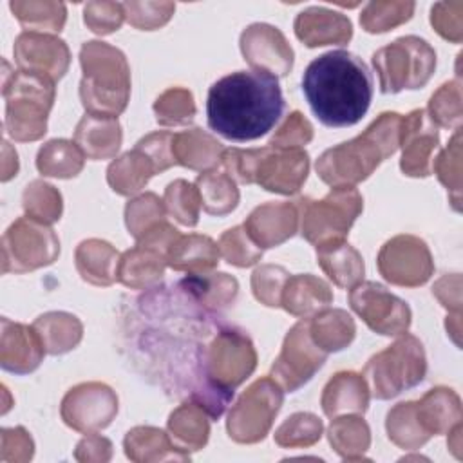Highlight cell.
I'll list each match as a JSON object with an SVG mask.
<instances>
[{"mask_svg":"<svg viewBox=\"0 0 463 463\" xmlns=\"http://www.w3.org/2000/svg\"><path fill=\"white\" fill-rule=\"evenodd\" d=\"M134 304L145 329L134 331L139 360L166 389L199 403L212 420L221 418L233 392L213 383L208 373L210 344L224 324L217 311L195 302L179 284L150 288Z\"/></svg>","mask_w":463,"mask_h":463,"instance_id":"obj_1","label":"cell"},{"mask_svg":"<svg viewBox=\"0 0 463 463\" xmlns=\"http://www.w3.org/2000/svg\"><path fill=\"white\" fill-rule=\"evenodd\" d=\"M286 101L279 78L262 71H235L219 78L206 98L208 127L244 143L266 136L282 118Z\"/></svg>","mask_w":463,"mask_h":463,"instance_id":"obj_2","label":"cell"},{"mask_svg":"<svg viewBox=\"0 0 463 463\" xmlns=\"http://www.w3.org/2000/svg\"><path fill=\"white\" fill-rule=\"evenodd\" d=\"M302 92L322 125L345 128L356 125L369 110L373 76L356 54L329 51L306 67Z\"/></svg>","mask_w":463,"mask_h":463,"instance_id":"obj_3","label":"cell"},{"mask_svg":"<svg viewBox=\"0 0 463 463\" xmlns=\"http://www.w3.org/2000/svg\"><path fill=\"white\" fill-rule=\"evenodd\" d=\"M402 114L382 112L360 136L331 146L317 159V174L329 186H354L400 148Z\"/></svg>","mask_w":463,"mask_h":463,"instance_id":"obj_4","label":"cell"},{"mask_svg":"<svg viewBox=\"0 0 463 463\" xmlns=\"http://www.w3.org/2000/svg\"><path fill=\"white\" fill-rule=\"evenodd\" d=\"M83 78L80 99L87 114L118 118L130 98V67L127 56L105 42H85L80 49Z\"/></svg>","mask_w":463,"mask_h":463,"instance_id":"obj_5","label":"cell"},{"mask_svg":"<svg viewBox=\"0 0 463 463\" xmlns=\"http://www.w3.org/2000/svg\"><path fill=\"white\" fill-rule=\"evenodd\" d=\"M221 163L232 179L282 195L297 194L309 174V156L302 148H224Z\"/></svg>","mask_w":463,"mask_h":463,"instance_id":"obj_6","label":"cell"},{"mask_svg":"<svg viewBox=\"0 0 463 463\" xmlns=\"http://www.w3.org/2000/svg\"><path fill=\"white\" fill-rule=\"evenodd\" d=\"M4 69L2 96L5 99L4 128L7 136L20 143L43 137L56 96V81L20 69L9 72L7 61H4Z\"/></svg>","mask_w":463,"mask_h":463,"instance_id":"obj_7","label":"cell"},{"mask_svg":"<svg viewBox=\"0 0 463 463\" xmlns=\"http://www.w3.org/2000/svg\"><path fill=\"white\" fill-rule=\"evenodd\" d=\"M425 374L427 356L423 344L409 333L398 335L394 344L371 356L362 373L371 396L376 400H391L416 387Z\"/></svg>","mask_w":463,"mask_h":463,"instance_id":"obj_8","label":"cell"},{"mask_svg":"<svg viewBox=\"0 0 463 463\" xmlns=\"http://www.w3.org/2000/svg\"><path fill=\"white\" fill-rule=\"evenodd\" d=\"M295 204L298 210V230L315 248L345 241V235L364 210L362 194L354 186H333L320 201L300 197Z\"/></svg>","mask_w":463,"mask_h":463,"instance_id":"obj_9","label":"cell"},{"mask_svg":"<svg viewBox=\"0 0 463 463\" xmlns=\"http://www.w3.org/2000/svg\"><path fill=\"white\" fill-rule=\"evenodd\" d=\"M373 67L378 72L383 94L421 89L434 74L436 52L427 40L409 34L380 47L373 54Z\"/></svg>","mask_w":463,"mask_h":463,"instance_id":"obj_10","label":"cell"},{"mask_svg":"<svg viewBox=\"0 0 463 463\" xmlns=\"http://www.w3.org/2000/svg\"><path fill=\"white\" fill-rule=\"evenodd\" d=\"M282 402V387L271 376L259 378L239 396L235 405H232L226 420L228 436L244 445L262 441L269 432Z\"/></svg>","mask_w":463,"mask_h":463,"instance_id":"obj_11","label":"cell"},{"mask_svg":"<svg viewBox=\"0 0 463 463\" xmlns=\"http://www.w3.org/2000/svg\"><path fill=\"white\" fill-rule=\"evenodd\" d=\"M60 239L49 224L18 217L2 237V273H27L52 264Z\"/></svg>","mask_w":463,"mask_h":463,"instance_id":"obj_12","label":"cell"},{"mask_svg":"<svg viewBox=\"0 0 463 463\" xmlns=\"http://www.w3.org/2000/svg\"><path fill=\"white\" fill-rule=\"evenodd\" d=\"M257 367L251 338L239 327L222 324L210 344L208 373L217 387L233 392Z\"/></svg>","mask_w":463,"mask_h":463,"instance_id":"obj_13","label":"cell"},{"mask_svg":"<svg viewBox=\"0 0 463 463\" xmlns=\"http://www.w3.org/2000/svg\"><path fill=\"white\" fill-rule=\"evenodd\" d=\"M347 298L351 309L367 324L371 331L383 336H398L407 333L412 318L411 307L383 284L374 280H360L349 288Z\"/></svg>","mask_w":463,"mask_h":463,"instance_id":"obj_14","label":"cell"},{"mask_svg":"<svg viewBox=\"0 0 463 463\" xmlns=\"http://www.w3.org/2000/svg\"><path fill=\"white\" fill-rule=\"evenodd\" d=\"M327 353L309 335V320L302 318L286 335L282 349L271 365V378L284 392H295L324 365Z\"/></svg>","mask_w":463,"mask_h":463,"instance_id":"obj_15","label":"cell"},{"mask_svg":"<svg viewBox=\"0 0 463 463\" xmlns=\"http://www.w3.org/2000/svg\"><path fill=\"white\" fill-rule=\"evenodd\" d=\"M376 264L387 282L402 288H418L434 273V260L427 242L409 233L389 239L380 248Z\"/></svg>","mask_w":463,"mask_h":463,"instance_id":"obj_16","label":"cell"},{"mask_svg":"<svg viewBox=\"0 0 463 463\" xmlns=\"http://www.w3.org/2000/svg\"><path fill=\"white\" fill-rule=\"evenodd\" d=\"M61 420L72 430L89 434L112 423L118 414L116 392L101 382H85L67 391L60 407Z\"/></svg>","mask_w":463,"mask_h":463,"instance_id":"obj_17","label":"cell"},{"mask_svg":"<svg viewBox=\"0 0 463 463\" xmlns=\"http://www.w3.org/2000/svg\"><path fill=\"white\" fill-rule=\"evenodd\" d=\"M241 52L253 71L284 78L293 69V49L280 29L269 24H251L241 33Z\"/></svg>","mask_w":463,"mask_h":463,"instance_id":"obj_18","label":"cell"},{"mask_svg":"<svg viewBox=\"0 0 463 463\" xmlns=\"http://www.w3.org/2000/svg\"><path fill=\"white\" fill-rule=\"evenodd\" d=\"M439 145L438 127L430 121L427 110L416 109L402 116L400 168L409 177H427L432 174L434 152Z\"/></svg>","mask_w":463,"mask_h":463,"instance_id":"obj_19","label":"cell"},{"mask_svg":"<svg viewBox=\"0 0 463 463\" xmlns=\"http://www.w3.org/2000/svg\"><path fill=\"white\" fill-rule=\"evenodd\" d=\"M13 54L20 71L43 74L52 81L61 80L71 65L67 43L49 33L24 31L14 40Z\"/></svg>","mask_w":463,"mask_h":463,"instance_id":"obj_20","label":"cell"},{"mask_svg":"<svg viewBox=\"0 0 463 463\" xmlns=\"http://www.w3.org/2000/svg\"><path fill=\"white\" fill-rule=\"evenodd\" d=\"M244 230L260 248H277L298 232L295 201H268L257 206L244 221Z\"/></svg>","mask_w":463,"mask_h":463,"instance_id":"obj_21","label":"cell"},{"mask_svg":"<svg viewBox=\"0 0 463 463\" xmlns=\"http://www.w3.org/2000/svg\"><path fill=\"white\" fill-rule=\"evenodd\" d=\"M45 347L33 326L2 318L0 335V365L13 374H29L43 360Z\"/></svg>","mask_w":463,"mask_h":463,"instance_id":"obj_22","label":"cell"},{"mask_svg":"<svg viewBox=\"0 0 463 463\" xmlns=\"http://www.w3.org/2000/svg\"><path fill=\"white\" fill-rule=\"evenodd\" d=\"M293 29L297 38L307 47L345 45L353 38L351 20L344 13L322 5H311L300 11Z\"/></svg>","mask_w":463,"mask_h":463,"instance_id":"obj_23","label":"cell"},{"mask_svg":"<svg viewBox=\"0 0 463 463\" xmlns=\"http://www.w3.org/2000/svg\"><path fill=\"white\" fill-rule=\"evenodd\" d=\"M369 387L365 378L354 371L336 373L324 387L320 405L327 418L340 414H364L369 407Z\"/></svg>","mask_w":463,"mask_h":463,"instance_id":"obj_24","label":"cell"},{"mask_svg":"<svg viewBox=\"0 0 463 463\" xmlns=\"http://www.w3.org/2000/svg\"><path fill=\"white\" fill-rule=\"evenodd\" d=\"M121 125L114 116L85 112L74 130V143L81 148L85 157L94 161L114 157L121 146Z\"/></svg>","mask_w":463,"mask_h":463,"instance_id":"obj_25","label":"cell"},{"mask_svg":"<svg viewBox=\"0 0 463 463\" xmlns=\"http://www.w3.org/2000/svg\"><path fill=\"white\" fill-rule=\"evenodd\" d=\"M331 302L333 291L329 284L311 273L289 275L280 297V307L300 318H311Z\"/></svg>","mask_w":463,"mask_h":463,"instance_id":"obj_26","label":"cell"},{"mask_svg":"<svg viewBox=\"0 0 463 463\" xmlns=\"http://www.w3.org/2000/svg\"><path fill=\"white\" fill-rule=\"evenodd\" d=\"M416 416L423 432L432 438L449 432L456 423H461L463 411L459 396L449 387H434L421 400L414 402Z\"/></svg>","mask_w":463,"mask_h":463,"instance_id":"obj_27","label":"cell"},{"mask_svg":"<svg viewBox=\"0 0 463 463\" xmlns=\"http://www.w3.org/2000/svg\"><path fill=\"white\" fill-rule=\"evenodd\" d=\"M222 152V143L197 127L177 132L172 137V154L175 165H181L190 170H213L221 163Z\"/></svg>","mask_w":463,"mask_h":463,"instance_id":"obj_28","label":"cell"},{"mask_svg":"<svg viewBox=\"0 0 463 463\" xmlns=\"http://www.w3.org/2000/svg\"><path fill=\"white\" fill-rule=\"evenodd\" d=\"M118 250L101 239H85L74 251V264L80 277L92 284L107 288L118 280Z\"/></svg>","mask_w":463,"mask_h":463,"instance_id":"obj_29","label":"cell"},{"mask_svg":"<svg viewBox=\"0 0 463 463\" xmlns=\"http://www.w3.org/2000/svg\"><path fill=\"white\" fill-rule=\"evenodd\" d=\"M166 266L165 253L143 244H136L121 253L118 264V280L130 289H150L163 279Z\"/></svg>","mask_w":463,"mask_h":463,"instance_id":"obj_30","label":"cell"},{"mask_svg":"<svg viewBox=\"0 0 463 463\" xmlns=\"http://www.w3.org/2000/svg\"><path fill=\"white\" fill-rule=\"evenodd\" d=\"M123 449L128 459L143 463V461H188L190 454L177 449L168 432L150 427V425H139L127 432L123 439Z\"/></svg>","mask_w":463,"mask_h":463,"instance_id":"obj_31","label":"cell"},{"mask_svg":"<svg viewBox=\"0 0 463 463\" xmlns=\"http://www.w3.org/2000/svg\"><path fill=\"white\" fill-rule=\"evenodd\" d=\"M219 244L201 233L179 235L166 253V264L175 271L204 273L219 264Z\"/></svg>","mask_w":463,"mask_h":463,"instance_id":"obj_32","label":"cell"},{"mask_svg":"<svg viewBox=\"0 0 463 463\" xmlns=\"http://www.w3.org/2000/svg\"><path fill=\"white\" fill-rule=\"evenodd\" d=\"M210 414L195 402L186 400L168 416V436L172 443L184 450H201L210 436Z\"/></svg>","mask_w":463,"mask_h":463,"instance_id":"obj_33","label":"cell"},{"mask_svg":"<svg viewBox=\"0 0 463 463\" xmlns=\"http://www.w3.org/2000/svg\"><path fill=\"white\" fill-rule=\"evenodd\" d=\"M195 302L210 311L230 307L239 293V282L228 273H188L177 282Z\"/></svg>","mask_w":463,"mask_h":463,"instance_id":"obj_34","label":"cell"},{"mask_svg":"<svg viewBox=\"0 0 463 463\" xmlns=\"http://www.w3.org/2000/svg\"><path fill=\"white\" fill-rule=\"evenodd\" d=\"M317 262L322 271L338 288L349 289L364 279V259L362 255L345 241L329 242L317 248Z\"/></svg>","mask_w":463,"mask_h":463,"instance_id":"obj_35","label":"cell"},{"mask_svg":"<svg viewBox=\"0 0 463 463\" xmlns=\"http://www.w3.org/2000/svg\"><path fill=\"white\" fill-rule=\"evenodd\" d=\"M33 327L40 335L47 354H65L72 351L83 336V324L78 317L65 311H49L40 315Z\"/></svg>","mask_w":463,"mask_h":463,"instance_id":"obj_36","label":"cell"},{"mask_svg":"<svg viewBox=\"0 0 463 463\" xmlns=\"http://www.w3.org/2000/svg\"><path fill=\"white\" fill-rule=\"evenodd\" d=\"M309 335L313 342L329 354L345 349L354 340L356 326L345 309L326 307L311 317Z\"/></svg>","mask_w":463,"mask_h":463,"instance_id":"obj_37","label":"cell"},{"mask_svg":"<svg viewBox=\"0 0 463 463\" xmlns=\"http://www.w3.org/2000/svg\"><path fill=\"white\" fill-rule=\"evenodd\" d=\"M152 161L136 146L116 157L107 168V183L119 195H134L156 175Z\"/></svg>","mask_w":463,"mask_h":463,"instance_id":"obj_38","label":"cell"},{"mask_svg":"<svg viewBox=\"0 0 463 463\" xmlns=\"http://www.w3.org/2000/svg\"><path fill=\"white\" fill-rule=\"evenodd\" d=\"M327 438L335 452L345 461L365 459L371 445V430L367 421L356 416H335L327 429Z\"/></svg>","mask_w":463,"mask_h":463,"instance_id":"obj_39","label":"cell"},{"mask_svg":"<svg viewBox=\"0 0 463 463\" xmlns=\"http://www.w3.org/2000/svg\"><path fill=\"white\" fill-rule=\"evenodd\" d=\"M83 165L85 154L69 139H51L36 154V168L45 177L71 179L83 170Z\"/></svg>","mask_w":463,"mask_h":463,"instance_id":"obj_40","label":"cell"},{"mask_svg":"<svg viewBox=\"0 0 463 463\" xmlns=\"http://www.w3.org/2000/svg\"><path fill=\"white\" fill-rule=\"evenodd\" d=\"M194 184L197 186L203 210L210 215H228L239 204V188L235 184V179H232L226 172H201Z\"/></svg>","mask_w":463,"mask_h":463,"instance_id":"obj_41","label":"cell"},{"mask_svg":"<svg viewBox=\"0 0 463 463\" xmlns=\"http://www.w3.org/2000/svg\"><path fill=\"white\" fill-rule=\"evenodd\" d=\"M9 9L29 33H60L67 20V7L63 2L13 0L9 2Z\"/></svg>","mask_w":463,"mask_h":463,"instance_id":"obj_42","label":"cell"},{"mask_svg":"<svg viewBox=\"0 0 463 463\" xmlns=\"http://www.w3.org/2000/svg\"><path fill=\"white\" fill-rule=\"evenodd\" d=\"M385 430L389 439L403 450H416L430 439L418 421L414 402H402L394 405L387 412Z\"/></svg>","mask_w":463,"mask_h":463,"instance_id":"obj_43","label":"cell"},{"mask_svg":"<svg viewBox=\"0 0 463 463\" xmlns=\"http://www.w3.org/2000/svg\"><path fill=\"white\" fill-rule=\"evenodd\" d=\"M22 206L27 217L43 224H52L60 221L63 212L61 194L52 184L42 179H34L25 186L22 194Z\"/></svg>","mask_w":463,"mask_h":463,"instance_id":"obj_44","label":"cell"},{"mask_svg":"<svg viewBox=\"0 0 463 463\" xmlns=\"http://www.w3.org/2000/svg\"><path fill=\"white\" fill-rule=\"evenodd\" d=\"M416 4L411 0L391 2H369L360 13V25L371 34L387 33L407 20H411Z\"/></svg>","mask_w":463,"mask_h":463,"instance_id":"obj_45","label":"cell"},{"mask_svg":"<svg viewBox=\"0 0 463 463\" xmlns=\"http://www.w3.org/2000/svg\"><path fill=\"white\" fill-rule=\"evenodd\" d=\"M432 172L447 188L450 204L456 212L461 210V128H456L449 145L432 161Z\"/></svg>","mask_w":463,"mask_h":463,"instance_id":"obj_46","label":"cell"},{"mask_svg":"<svg viewBox=\"0 0 463 463\" xmlns=\"http://www.w3.org/2000/svg\"><path fill=\"white\" fill-rule=\"evenodd\" d=\"M324 432L322 420L313 412H295L284 420L273 438L279 447L300 449L315 445Z\"/></svg>","mask_w":463,"mask_h":463,"instance_id":"obj_47","label":"cell"},{"mask_svg":"<svg viewBox=\"0 0 463 463\" xmlns=\"http://www.w3.org/2000/svg\"><path fill=\"white\" fill-rule=\"evenodd\" d=\"M163 201L166 213L172 215L183 226L194 228L199 222L201 197L195 184L184 179H175L168 183V186L165 188Z\"/></svg>","mask_w":463,"mask_h":463,"instance_id":"obj_48","label":"cell"},{"mask_svg":"<svg viewBox=\"0 0 463 463\" xmlns=\"http://www.w3.org/2000/svg\"><path fill=\"white\" fill-rule=\"evenodd\" d=\"M156 121L163 127L188 125L195 118V101L188 89L172 87L157 96L154 103Z\"/></svg>","mask_w":463,"mask_h":463,"instance_id":"obj_49","label":"cell"},{"mask_svg":"<svg viewBox=\"0 0 463 463\" xmlns=\"http://www.w3.org/2000/svg\"><path fill=\"white\" fill-rule=\"evenodd\" d=\"M166 208L165 201L154 192H145L130 199L125 206V224L128 233L137 241L148 228L165 221Z\"/></svg>","mask_w":463,"mask_h":463,"instance_id":"obj_50","label":"cell"},{"mask_svg":"<svg viewBox=\"0 0 463 463\" xmlns=\"http://www.w3.org/2000/svg\"><path fill=\"white\" fill-rule=\"evenodd\" d=\"M430 121L436 127L443 128H459L463 105H461V83L459 80H452L443 83L429 99L427 110Z\"/></svg>","mask_w":463,"mask_h":463,"instance_id":"obj_51","label":"cell"},{"mask_svg":"<svg viewBox=\"0 0 463 463\" xmlns=\"http://www.w3.org/2000/svg\"><path fill=\"white\" fill-rule=\"evenodd\" d=\"M219 251L228 264L237 268H250L262 259V250L251 241L244 226L226 230L219 239Z\"/></svg>","mask_w":463,"mask_h":463,"instance_id":"obj_52","label":"cell"},{"mask_svg":"<svg viewBox=\"0 0 463 463\" xmlns=\"http://www.w3.org/2000/svg\"><path fill=\"white\" fill-rule=\"evenodd\" d=\"M289 271L277 264H262L251 273V291L268 307H280V297Z\"/></svg>","mask_w":463,"mask_h":463,"instance_id":"obj_53","label":"cell"},{"mask_svg":"<svg viewBox=\"0 0 463 463\" xmlns=\"http://www.w3.org/2000/svg\"><path fill=\"white\" fill-rule=\"evenodd\" d=\"M125 20L141 31L163 27L174 14V2H123Z\"/></svg>","mask_w":463,"mask_h":463,"instance_id":"obj_54","label":"cell"},{"mask_svg":"<svg viewBox=\"0 0 463 463\" xmlns=\"http://www.w3.org/2000/svg\"><path fill=\"white\" fill-rule=\"evenodd\" d=\"M123 20V4L118 2H87L83 7V22L96 34H110L118 31Z\"/></svg>","mask_w":463,"mask_h":463,"instance_id":"obj_55","label":"cell"},{"mask_svg":"<svg viewBox=\"0 0 463 463\" xmlns=\"http://www.w3.org/2000/svg\"><path fill=\"white\" fill-rule=\"evenodd\" d=\"M313 139V125L304 118L302 112L293 110L286 116L284 123L269 139L273 148H302Z\"/></svg>","mask_w":463,"mask_h":463,"instance_id":"obj_56","label":"cell"},{"mask_svg":"<svg viewBox=\"0 0 463 463\" xmlns=\"http://www.w3.org/2000/svg\"><path fill=\"white\" fill-rule=\"evenodd\" d=\"M430 24L441 38L459 43L463 40V2H436L430 9Z\"/></svg>","mask_w":463,"mask_h":463,"instance_id":"obj_57","label":"cell"},{"mask_svg":"<svg viewBox=\"0 0 463 463\" xmlns=\"http://www.w3.org/2000/svg\"><path fill=\"white\" fill-rule=\"evenodd\" d=\"M172 137H174L172 132L157 130V132L146 134L136 143V148L141 150L152 161L157 174L175 165V159L172 154Z\"/></svg>","mask_w":463,"mask_h":463,"instance_id":"obj_58","label":"cell"},{"mask_svg":"<svg viewBox=\"0 0 463 463\" xmlns=\"http://www.w3.org/2000/svg\"><path fill=\"white\" fill-rule=\"evenodd\" d=\"M0 459L4 463H25L34 454V441L24 427L0 430Z\"/></svg>","mask_w":463,"mask_h":463,"instance_id":"obj_59","label":"cell"},{"mask_svg":"<svg viewBox=\"0 0 463 463\" xmlns=\"http://www.w3.org/2000/svg\"><path fill=\"white\" fill-rule=\"evenodd\" d=\"M74 458L78 461H109L112 458V443L110 439L96 434V432H89L83 439L78 441L76 450H74Z\"/></svg>","mask_w":463,"mask_h":463,"instance_id":"obj_60","label":"cell"},{"mask_svg":"<svg viewBox=\"0 0 463 463\" xmlns=\"http://www.w3.org/2000/svg\"><path fill=\"white\" fill-rule=\"evenodd\" d=\"M432 295L452 315H461V277L459 273L443 275L432 288Z\"/></svg>","mask_w":463,"mask_h":463,"instance_id":"obj_61","label":"cell"},{"mask_svg":"<svg viewBox=\"0 0 463 463\" xmlns=\"http://www.w3.org/2000/svg\"><path fill=\"white\" fill-rule=\"evenodd\" d=\"M2 150H4V161H2V181H9L18 174V156L11 148V145L4 139L2 141Z\"/></svg>","mask_w":463,"mask_h":463,"instance_id":"obj_62","label":"cell"}]
</instances>
